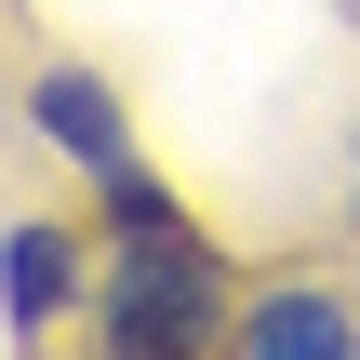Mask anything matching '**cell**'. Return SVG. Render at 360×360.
<instances>
[{"mask_svg": "<svg viewBox=\"0 0 360 360\" xmlns=\"http://www.w3.org/2000/svg\"><path fill=\"white\" fill-rule=\"evenodd\" d=\"M67 281H80V254H67V227H40V214H27V227H13V321L40 334V321L67 307Z\"/></svg>", "mask_w": 360, "mask_h": 360, "instance_id": "obj_3", "label": "cell"}, {"mask_svg": "<svg viewBox=\"0 0 360 360\" xmlns=\"http://www.w3.org/2000/svg\"><path fill=\"white\" fill-rule=\"evenodd\" d=\"M27 107H40V134H53V147H67V160H80L94 187H134V147H120V107H107V94H94L80 67H53V80H40Z\"/></svg>", "mask_w": 360, "mask_h": 360, "instance_id": "obj_2", "label": "cell"}, {"mask_svg": "<svg viewBox=\"0 0 360 360\" xmlns=\"http://www.w3.org/2000/svg\"><path fill=\"white\" fill-rule=\"evenodd\" d=\"M240 347H347V307L281 294V307H254V321H240Z\"/></svg>", "mask_w": 360, "mask_h": 360, "instance_id": "obj_4", "label": "cell"}, {"mask_svg": "<svg viewBox=\"0 0 360 360\" xmlns=\"http://www.w3.org/2000/svg\"><path fill=\"white\" fill-rule=\"evenodd\" d=\"M107 347H187L214 321V254L174 227V214H120V254H107Z\"/></svg>", "mask_w": 360, "mask_h": 360, "instance_id": "obj_1", "label": "cell"}]
</instances>
